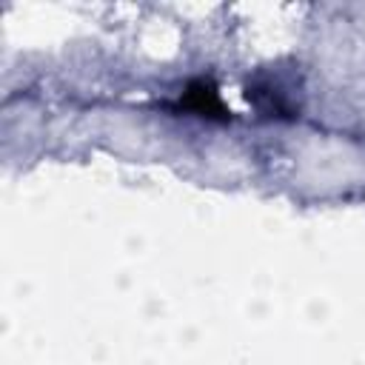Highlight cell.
Instances as JSON below:
<instances>
[{
  "mask_svg": "<svg viewBox=\"0 0 365 365\" xmlns=\"http://www.w3.org/2000/svg\"><path fill=\"white\" fill-rule=\"evenodd\" d=\"M185 106H191L197 111H220V100L211 86H191L185 94Z\"/></svg>",
  "mask_w": 365,
  "mask_h": 365,
  "instance_id": "obj_1",
  "label": "cell"
}]
</instances>
